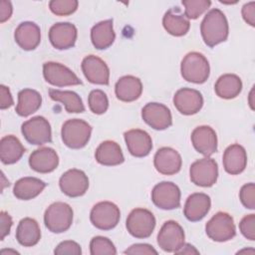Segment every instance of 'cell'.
<instances>
[{
  "label": "cell",
  "mask_w": 255,
  "mask_h": 255,
  "mask_svg": "<svg viewBox=\"0 0 255 255\" xmlns=\"http://www.w3.org/2000/svg\"><path fill=\"white\" fill-rule=\"evenodd\" d=\"M0 94H1L0 109L5 110V109L10 108L14 104V102H13V98H12L9 88H7L4 85H1L0 86Z\"/></svg>",
  "instance_id": "f6af8a7d"
},
{
  "label": "cell",
  "mask_w": 255,
  "mask_h": 255,
  "mask_svg": "<svg viewBox=\"0 0 255 255\" xmlns=\"http://www.w3.org/2000/svg\"><path fill=\"white\" fill-rule=\"evenodd\" d=\"M13 12L12 4L10 1L2 0L0 2V22L4 23L8 19H10Z\"/></svg>",
  "instance_id": "bcb514c9"
},
{
  "label": "cell",
  "mask_w": 255,
  "mask_h": 255,
  "mask_svg": "<svg viewBox=\"0 0 255 255\" xmlns=\"http://www.w3.org/2000/svg\"><path fill=\"white\" fill-rule=\"evenodd\" d=\"M173 105L180 114L191 116L197 114L201 110L203 106V98L197 90L182 88L174 94Z\"/></svg>",
  "instance_id": "9a60e30c"
},
{
  "label": "cell",
  "mask_w": 255,
  "mask_h": 255,
  "mask_svg": "<svg viewBox=\"0 0 255 255\" xmlns=\"http://www.w3.org/2000/svg\"><path fill=\"white\" fill-rule=\"evenodd\" d=\"M43 76L47 83L56 87L76 86L82 84V81L71 69L57 62L44 63Z\"/></svg>",
  "instance_id": "8fae6325"
},
{
  "label": "cell",
  "mask_w": 255,
  "mask_h": 255,
  "mask_svg": "<svg viewBox=\"0 0 255 255\" xmlns=\"http://www.w3.org/2000/svg\"><path fill=\"white\" fill-rule=\"evenodd\" d=\"M126 226L131 236L144 239L149 237L153 232L155 217L148 209L135 208L128 215Z\"/></svg>",
  "instance_id": "5b68a950"
},
{
  "label": "cell",
  "mask_w": 255,
  "mask_h": 255,
  "mask_svg": "<svg viewBox=\"0 0 255 255\" xmlns=\"http://www.w3.org/2000/svg\"><path fill=\"white\" fill-rule=\"evenodd\" d=\"M92 133L90 124L81 119L66 121L61 129L63 142L70 148L79 149L87 145Z\"/></svg>",
  "instance_id": "3957f363"
},
{
  "label": "cell",
  "mask_w": 255,
  "mask_h": 255,
  "mask_svg": "<svg viewBox=\"0 0 255 255\" xmlns=\"http://www.w3.org/2000/svg\"><path fill=\"white\" fill-rule=\"evenodd\" d=\"M189 175L190 180L195 185L201 187H210L217 181V162L209 156L198 159L190 165Z\"/></svg>",
  "instance_id": "9c48e42d"
},
{
  "label": "cell",
  "mask_w": 255,
  "mask_h": 255,
  "mask_svg": "<svg viewBox=\"0 0 255 255\" xmlns=\"http://www.w3.org/2000/svg\"><path fill=\"white\" fill-rule=\"evenodd\" d=\"M50 98L61 103L65 106V109L70 114H79L85 111V107L81 97L73 91H60L56 89L49 90Z\"/></svg>",
  "instance_id": "836d02e7"
},
{
  "label": "cell",
  "mask_w": 255,
  "mask_h": 255,
  "mask_svg": "<svg viewBox=\"0 0 255 255\" xmlns=\"http://www.w3.org/2000/svg\"><path fill=\"white\" fill-rule=\"evenodd\" d=\"M182 78L194 84H203L210 74V67L207 59L198 52H190L184 56L180 64Z\"/></svg>",
  "instance_id": "7a4b0ae2"
},
{
  "label": "cell",
  "mask_w": 255,
  "mask_h": 255,
  "mask_svg": "<svg viewBox=\"0 0 255 255\" xmlns=\"http://www.w3.org/2000/svg\"><path fill=\"white\" fill-rule=\"evenodd\" d=\"M239 229L242 235L251 241L255 240V214H248L244 216L240 223Z\"/></svg>",
  "instance_id": "ab89813d"
},
{
  "label": "cell",
  "mask_w": 255,
  "mask_h": 255,
  "mask_svg": "<svg viewBox=\"0 0 255 255\" xmlns=\"http://www.w3.org/2000/svg\"><path fill=\"white\" fill-rule=\"evenodd\" d=\"M200 32L204 43L210 48L226 41L229 27L224 13L217 8L207 12L200 24Z\"/></svg>",
  "instance_id": "6da1fadb"
},
{
  "label": "cell",
  "mask_w": 255,
  "mask_h": 255,
  "mask_svg": "<svg viewBox=\"0 0 255 255\" xmlns=\"http://www.w3.org/2000/svg\"><path fill=\"white\" fill-rule=\"evenodd\" d=\"M77 0H52L49 2L51 12L57 16H68L73 14L78 8Z\"/></svg>",
  "instance_id": "74e56055"
},
{
  "label": "cell",
  "mask_w": 255,
  "mask_h": 255,
  "mask_svg": "<svg viewBox=\"0 0 255 255\" xmlns=\"http://www.w3.org/2000/svg\"><path fill=\"white\" fill-rule=\"evenodd\" d=\"M214 91L221 99H234L242 91V81L237 75L224 74L217 79L214 85Z\"/></svg>",
  "instance_id": "1f68e13d"
},
{
  "label": "cell",
  "mask_w": 255,
  "mask_h": 255,
  "mask_svg": "<svg viewBox=\"0 0 255 255\" xmlns=\"http://www.w3.org/2000/svg\"><path fill=\"white\" fill-rule=\"evenodd\" d=\"M207 236L216 242H226L236 235V228L232 216L219 211L213 215L205 225Z\"/></svg>",
  "instance_id": "8992f818"
},
{
  "label": "cell",
  "mask_w": 255,
  "mask_h": 255,
  "mask_svg": "<svg viewBox=\"0 0 255 255\" xmlns=\"http://www.w3.org/2000/svg\"><path fill=\"white\" fill-rule=\"evenodd\" d=\"M182 5L184 6V15L189 19H197L202 15L211 5L209 0H183Z\"/></svg>",
  "instance_id": "8d00e7d4"
},
{
  "label": "cell",
  "mask_w": 255,
  "mask_h": 255,
  "mask_svg": "<svg viewBox=\"0 0 255 255\" xmlns=\"http://www.w3.org/2000/svg\"><path fill=\"white\" fill-rule=\"evenodd\" d=\"M151 200L160 209H176L180 206V189L171 181H161L152 188Z\"/></svg>",
  "instance_id": "30bf717a"
},
{
  "label": "cell",
  "mask_w": 255,
  "mask_h": 255,
  "mask_svg": "<svg viewBox=\"0 0 255 255\" xmlns=\"http://www.w3.org/2000/svg\"><path fill=\"white\" fill-rule=\"evenodd\" d=\"M90 253L92 255H115L117 249L109 238L95 236L90 242Z\"/></svg>",
  "instance_id": "e575fe53"
},
{
  "label": "cell",
  "mask_w": 255,
  "mask_h": 255,
  "mask_svg": "<svg viewBox=\"0 0 255 255\" xmlns=\"http://www.w3.org/2000/svg\"><path fill=\"white\" fill-rule=\"evenodd\" d=\"M54 253L57 255H63V254L81 255L82 249L80 244H78L77 242L72 240H66L58 244V246L54 250Z\"/></svg>",
  "instance_id": "60d3db41"
},
{
  "label": "cell",
  "mask_w": 255,
  "mask_h": 255,
  "mask_svg": "<svg viewBox=\"0 0 255 255\" xmlns=\"http://www.w3.org/2000/svg\"><path fill=\"white\" fill-rule=\"evenodd\" d=\"M59 164V156L51 147H40L35 149L29 156L30 167L40 173L54 171Z\"/></svg>",
  "instance_id": "7402d4cb"
},
{
  "label": "cell",
  "mask_w": 255,
  "mask_h": 255,
  "mask_svg": "<svg viewBox=\"0 0 255 255\" xmlns=\"http://www.w3.org/2000/svg\"><path fill=\"white\" fill-rule=\"evenodd\" d=\"M77 36L76 26L69 22L56 23L49 30V40L52 46L58 50H68L74 47Z\"/></svg>",
  "instance_id": "e0dca14e"
},
{
  "label": "cell",
  "mask_w": 255,
  "mask_h": 255,
  "mask_svg": "<svg viewBox=\"0 0 255 255\" xmlns=\"http://www.w3.org/2000/svg\"><path fill=\"white\" fill-rule=\"evenodd\" d=\"M241 203L248 209L255 208V184L253 182L244 184L239 192Z\"/></svg>",
  "instance_id": "f35d334b"
},
{
  "label": "cell",
  "mask_w": 255,
  "mask_h": 255,
  "mask_svg": "<svg viewBox=\"0 0 255 255\" xmlns=\"http://www.w3.org/2000/svg\"><path fill=\"white\" fill-rule=\"evenodd\" d=\"M191 142L196 151L204 156H210L217 150V135L209 126H200L191 132Z\"/></svg>",
  "instance_id": "ac0fdd59"
},
{
  "label": "cell",
  "mask_w": 255,
  "mask_h": 255,
  "mask_svg": "<svg viewBox=\"0 0 255 255\" xmlns=\"http://www.w3.org/2000/svg\"><path fill=\"white\" fill-rule=\"evenodd\" d=\"M153 164L159 173L164 175H172L180 170L182 159L178 151L171 147L163 146L155 152Z\"/></svg>",
  "instance_id": "d6986e66"
},
{
  "label": "cell",
  "mask_w": 255,
  "mask_h": 255,
  "mask_svg": "<svg viewBox=\"0 0 255 255\" xmlns=\"http://www.w3.org/2000/svg\"><path fill=\"white\" fill-rule=\"evenodd\" d=\"M125 141L129 153L135 157H143L152 149L150 135L142 129L133 128L124 133Z\"/></svg>",
  "instance_id": "ffe728a7"
},
{
  "label": "cell",
  "mask_w": 255,
  "mask_h": 255,
  "mask_svg": "<svg viewBox=\"0 0 255 255\" xmlns=\"http://www.w3.org/2000/svg\"><path fill=\"white\" fill-rule=\"evenodd\" d=\"M46 187V183L36 177L26 176L16 181L13 193L20 200H30L38 196Z\"/></svg>",
  "instance_id": "f546056e"
},
{
  "label": "cell",
  "mask_w": 255,
  "mask_h": 255,
  "mask_svg": "<svg viewBox=\"0 0 255 255\" xmlns=\"http://www.w3.org/2000/svg\"><path fill=\"white\" fill-rule=\"evenodd\" d=\"M0 231H1V240L5 238L10 233V229L13 225L11 216L6 211L0 212Z\"/></svg>",
  "instance_id": "ee69618b"
},
{
  "label": "cell",
  "mask_w": 255,
  "mask_h": 255,
  "mask_svg": "<svg viewBox=\"0 0 255 255\" xmlns=\"http://www.w3.org/2000/svg\"><path fill=\"white\" fill-rule=\"evenodd\" d=\"M241 13L244 21L250 26L254 27L255 26V2L251 1L244 4L241 10Z\"/></svg>",
  "instance_id": "7bdbcfd3"
},
{
  "label": "cell",
  "mask_w": 255,
  "mask_h": 255,
  "mask_svg": "<svg viewBox=\"0 0 255 255\" xmlns=\"http://www.w3.org/2000/svg\"><path fill=\"white\" fill-rule=\"evenodd\" d=\"M211 200L207 194L195 192L187 197L183 208V214L189 221H200L209 212Z\"/></svg>",
  "instance_id": "603a6c76"
},
{
  "label": "cell",
  "mask_w": 255,
  "mask_h": 255,
  "mask_svg": "<svg viewBox=\"0 0 255 255\" xmlns=\"http://www.w3.org/2000/svg\"><path fill=\"white\" fill-rule=\"evenodd\" d=\"M125 254H140V255H149V254H157V251L149 244L145 243H136L131 245L125 251Z\"/></svg>",
  "instance_id": "b9f144b4"
},
{
  "label": "cell",
  "mask_w": 255,
  "mask_h": 255,
  "mask_svg": "<svg viewBox=\"0 0 255 255\" xmlns=\"http://www.w3.org/2000/svg\"><path fill=\"white\" fill-rule=\"evenodd\" d=\"M14 39L21 49L32 51L36 49L41 42L40 27L31 21L22 22L15 29Z\"/></svg>",
  "instance_id": "44dd1931"
},
{
  "label": "cell",
  "mask_w": 255,
  "mask_h": 255,
  "mask_svg": "<svg viewBox=\"0 0 255 255\" xmlns=\"http://www.w3.org/2000/svg\"><path fill=\"white\" fill-rule=\"evenodd\" d=\"M25 147L13 134L5 135L0 140V159L4 164L17 162L24 154Z\"/></svg>",
  "instance_id": "4dcf8cb0"
},
{
  "label": "cell",
  "mask_w": 255,
  "mask_h": 255,
  "mask_svg": "<svg viewBox=\"0 0 255 255\" xmlns=\"http://www.w3.org/2000/svg\"><path fill=\"white\" fill-rule=\"evenodd\" d=\"M42 105V97L40 93L32 89H24L18 93V104L16 113L20 117H28L36 113Z\"/></svg>",
  "instance_id": "d6a6232c"
},
{
  "label": "cell",
  "mask_w": 255,
  "mask_h": 255,
  "mask_svg": "<svg viewBox=\"0 0 255 255\" xmlns=\"http://www.w3.org/2000/svg\"><path fill=\"white\" fill-rule=\"evenodd\" d=\"M44 223L49 231L63 233L73 223V209L65 202L57 201L48 206L44 213Z\"/></svg>",
  "instance_id": "277c9868"
},
{
  "label": "cell",
  "mask_w": 255,
  "mask_h": 255,
  "mask_svg": "<svg viewBox=\"0 0 255 255\" xmlns=\"http://www.w3.org/2000/svg\"><path fill=\"white\" fill-rule=\"evenodd\" d=\"M81 68L84 76L90 83L109 85L110 69L101 58L95 55H89L83 59Z\"/></svg>",
  "instance_id": "2e32d148"
},
{
  "label": "cell",
  "mask_w": 255,
  "mask_h": 255,
  "mask_svg": "<svg viewBox=\"0 0 255 255\" xmlns=\"http://www.w3.org/2000/svg\"><path fill=\"white\" fill-rule=\"evenodd\" d=\"M96 160L106 166L119 165L125 161L121 146L114 140H105L100 143L95 152Z\"/></svg>",
  "instance_id": "4316f807"
},
{
  "label": "cell",
  "mask_w": 255,
  "mask_h": 255,
  "mask_svg": "<svg viewBox=\"0 0 255 255\" xmlns=\"http://www.w3.org/2000/svg\"><path fill=\"white\" fill-rule=\"evenodd\" d=\"M116 34L113 27V20L108 19L101 21L93 26L91 30V41L98 50L108 49L113 45Z\"/></svg>",
  "instance_id": "f1b7e54d"
},
{
  "label": "cell",
  "mask_w": 255,
  "mask_h": 255,
  "mask_svg": "<svg viewBox=\"0 0 255 255\" xmlns=\"http://www.w3.org/2000/svg\"><path fill=\"white\" fill-rule=\"evenodd\" d=\"M184 230L174 220H167L157 234L158 246L166 252H175L184 243Z\"/></svg>",
  "instance_id": "7c38bea8"
},
{
  "label": "cell",
  "mask_w": 255,
  "mask_h": 255,
  "mask_svg": "<svg viewBox=\"0 0 255 255\" xmlns=\"http://www.w3.org/2000/svg\"><path fill=\"white\" fill-rule=\"evenodd\" d=\"M59 185L62 192L67 196L79 197L87 192L89 188V178L83 170L72 168L62 174Z\"/></svg>",
  "instance_id": "4fadbf2b"
},
{
  "label": "cell",
  "mask_w": 255,
  "mask_h": 255,
  "mask_svg": "<svg viewBox=\"0 0 255 255\" xmlns=\"http://www.w3.org/2000/svg\"><path fill=\"white\" fill-rule=\"evenodd\" d=\"M162 25L168 34L175 37L184 36L190 28L189 20L180 12L178 7L171 8L165 12L162 18Z\"/></svg>",
  "instance_id": "484cf974"
},
{
  "label": "cell",
  "mask_w": 255,
  "mask_h": 255,
  "mask_svg": "<svg viewBox=\"0 0 255 255\" xmlns=\"http://www.w3.org/2000/svg\"><path fill=\"white\" fill-rule=\"evenodd\" d=\"M174 253L175 254H198L199 252L191 244L183 243L182 246L178 250H176Z\"/></svg>",
  "instance_id": "7dc6e473"
},
{
  "label": "cell",
  "mask_w": 255,
  "mask_h": 255,
  "mask_svg": "<svg viewBox=\"0 0 255 255\" xmlns=\"http://www.w3.org/2000/svg\"><path fill=\"white\" fill-rule=\"evenodd\" d=\"M141 118L149 127L156 130H163L172 125L169 109L163 104L148 103L141 110Z\"/></svg>",
  "instance_id": "5bb4252c"
},
{
  "label": "cell",
  "mask_w": 255,
  "mask_h": 255,
  "mask_svg": "<svg viewBox=\"0 0 255 255\" xmlns=\"http://www.w3.org/2000/svg\"><path fill=\"white\" fill-rule=\"evenodd\" d=\"M121 218L120 208L111 201L96 203L90 213L92 224L100 230H111L115 228Z\"/></svg>",
  "instance_id": "52a82bcc"
},
{
  "label": "cell",
  "mask_w": 255,
  "mask_h": 255,
  "mask_svg": "<svg viewBox=\"0 0 255 255\" xmlns=\"http://www.w3.org/2000/svg\"><path fill=\"white\" fill-rule=\"evenodd\" d=\"M115 93L117 98L122 102H133L137 100L142 93L141 81L131 75L124 76L116 83Z\"/></svg>",
  "instance_id": "d4e9b609"
},
{
  "label": "cell",
  "mask_w": 255,
  "mask_h": 255,
  "mask_svg": "<svg viewBox=\"0 0 255 255\" xmlns=\"http://www.w3.org/2000/svg\"><path fill=\"white\" fill-rule=\"evenodd\" d=\"M16 239L24 247L35 246L41 239V230L38 222L30 217L21 219L16 229Z\"/></svg>",
  "instance_id": "83f0119b"
},
{
  "label": "cell",
  "mask_w": 255,
  "mask_h": 255,
  "mask_svg": "<svg viewBox=\"0 0 255 255\" xmlns=\"http://www.w3.org/2000/svg\"><path fill=\"white\" fill-rule=\"evenodd\" d=\"M89 108L96 115L105 114L109 108V100L102 90H93L88 97Z\"/></svg>",
  "instance_id": "d590c367"
},
{
  "label": "cell",
  "mask_w": 255,
  "mask_h": 255,
  "mask_svg": "<svg viewBox=\"0 0 255 255\" xmlns=\"http://www.w3.org/2000/svg\"><path fill=\"white\" fill-rule=\"evenodd\" d=\"M222 161L227 173L231 175L241 173L247 165V153L245 148L238 143L229 145L223 153Z\"/></svg>",
  "instance_id": "cb8c5ba5"
},
{
  "label": "cell",
  "mask_w": 255,
  "mask_h": 255,
  "mask_svg": "<svg viewBox=\"0 0 255 255\" xmlns=\"http://www.w3.org/2000/svg\"><path fill=\"white\" fill-rule=\"evenodd\" d=\"M21 131L25 139L35 145H41L52 141V130L48 120L42 116H36L24 122Z\"/></svg>",
  "instance_id": "ba28073f"
}]
</instances>
